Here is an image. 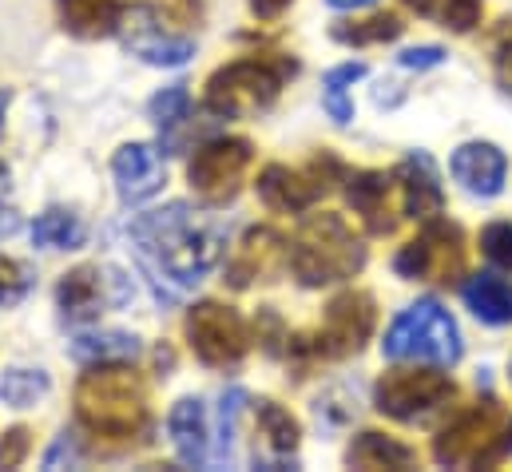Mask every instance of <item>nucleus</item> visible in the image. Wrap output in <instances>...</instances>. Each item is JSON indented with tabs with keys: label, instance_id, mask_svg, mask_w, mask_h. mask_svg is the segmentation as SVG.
Instances as JSON below:
<instances>
[{
	"label": "nucleus",
	"instance_id": "29",
	"mask_svg": "<svg viewBox=\"0 0 512 472\" xmlns=\"http://www.w3.org/2000/svg\"><path fill=\"white\" fill-rule=\"evenodd\" d=\"M366 76V64H342V68H330L326 80H322V108L326 116L334 119L338 127H346L354 119V100H350V84Z\"/></svg>",
	"mask_w": 512,
	"mask_h": 472
},
{
	"label": "nucleus",
	"instance_id": "13",
	"mask_svg": "<svg viewBox=\"0 0 512 472\" xmlns=\"http://www.w3.org/2000/svg\"><path fill=\"white\" fill-rule=\"evenodd\" d=\"M131 294V278L116 266H76L56 286V302L68 322H96L108 306H128Z\"/></svg>",
	"mask_w": 512,
	"mask_h": 472
},
{
	"label": "nucleus",
	"instance_id": "26",
	"mask_svg": "<svg viewBox=\"0 0 512 472\" xmlns=\"http://www.w3.org/2000/svg\"><path fill=\"white\" fill-rule=\"evenodd\" d=\"M84 238H88V227L80 223V215H72L64 207H48L32 223V242L40 250H76V246H84Z\"/></svg>",
	"mask_w": 512,
	"mask_h": 472
},
{
	"label": "nucleus",
	"instance_id": "42",
	"mask_svg": "<svg viewBox=\"0 0 512 472\" xmlns=\"http://www.w3.org/2000/svg\"><path fill=\"white\" fill-rule=\"evenodd\" d=\"M326 4H330V8H342V12H346V8H370L374 0H326Z\"/></svg>",
	"mask_w": 512,
	"mask_h": 472
},
{
	"label": "nucleus",
	"instance_id": "5",
	"mask_svg": "<svg viewBox=\"0 0 512 472\" xmlns=\"http://www.w3.org/2000/svg\"><path fill=\"white\" fill-rule=\"evenodd\" d=\"M512 453V417L493 397L477 401L433 437V461L445 469H489Z\"/></svg>",
	"mask_w": 512,
	"mask_h": 472
},
{
	"label": "nucleus",
	"instance_id": "3",
	"mask_svg": "<svg viewBox=\"0 0 512 472\" xmlns=\"http://www.w3.org/2000/svg\"><path fill=\"white\" fill-rule=\"evenodd\" d=\"M366 266V246L362 238L346 227L342 215L322 211L302 219V227L290 238V270L302 286L322 290L334 282L354 278Z\"/></svg>",
	"mask_w": 512,
	"mask_h": 472
},
{
	"label": "nucleus",
	"instance_id": "33",
	"mask_svg": "<svg viewBox=\"0 0 512 472\" xmlns=\"http://www.w3.org/2000/svg\"><path fill=\"white\" fill-rule=\"evenodd\" d=\"M481 250L493 266L501 270H512V223H489L481 231Z\"/></svg>",
	"mask_w": 512,
	"mask_h": 472
},
{
	"label": "nucleus",
	"instance_id": "9",
	"mask_svg": "<svg viewBox=\"0 0 512 472\" xmlns=\"http://www.w3.org/2000/svg\"><path fill=\"white\" fill-rule=\"evenodd\" d=\"M255 163V147L251 139L243 135H219V139H207L203 147H195L191 163H187V179H191V191L211 203V207H223L231 203L239 191H243V179Z\"/></svg>",
	"mask_w": 512,
	"mask_h": 472
},
{
	"label": "nucleus",
	"instance_id": "15",
	"mask_svg": "<svg viewBox=\"0 0 512 472\" xmlns=\"http://www.w3.org/2000/svg\"><path fill=\"white\" fill-rule=\"evenodd\" d=\"M282 266H290V242L270 231V227H251L239 238L235 254L227 258V286L247 290L255 282H274L282 274Z\"/></svg>",
	"mask_w": 512,
	"mask_h": 472
},
{
	"label": "nucleus",
	"instance_id": "4",
	"mask_svg": "<svg viewBox=\"0 0 512 472\" xmlns=\"http://www.w3.org/2000/svg\"><path fill=\"white\" fill-rule=\"evenodd\" d=\"M294 72H298L294 56H251V60L223 64L219 72H211L203 104L211 116L223 119L258 116V112L274 108V100L282 96V88Z\"/></svg>",
	"mask_w": 512,
	"mask_h": 472
},
{
	"label": "nucleus",
	"instance_id": "7",
	"mask_svg": "<svg viewBox=\"0 0 512 472\" xmlns=\"http://www.w3.org/2000/svg\"><path fill=\"white\" fill-rule=\"evenodd\" d=\"M374 326H378L374 298L366 290H346L326 306L322 326L314 334H298L290 342V354L302 361H342V357L362 354Z\"/></svg>",
	"mask_w": 512,
	"mask_h": 472
},
{
	"label": "nucleus",
	"instance_id": "35",
	"mask_svg": "<svg viewBox=\"0 0 512 472\" xmlns=\"http://www.w3.org/2000/svg\"><path fill=\"white\" fill-rule=\"evenodd\" d=\"M28 449H32V433L24 425L0 433V469H20L28 461Z\"/></svg>",
	"mask_w": 512,
	"mask_h": 472
},
{
	"label": "nucleus",
	"instance_id": "8",
	"mask_svg": "<svg viewBox=\"0 0 512 472\" xmlns=\"http://www.w3.org/2000/svg\"><path fill=\"white\" fill-rule=\"evenodd\" d=\"M453 397H457V385L437 369H389L374 385L378 413L405 425H421L437 417L441 409H449Z\"/></svg>",
	"mask_w": 512,
	"mask_h": 472
},
{
	"label": "nucleus",
	"instance_id": "39",
	"mask_svg": "<svg viewBox=\"0 0 512 472\" xmlns=\"http://www.w3.org/2000/svg\"><path fill=\"white\" fill-rule=\"evenodd\" d=\"M251 4V12H255L258 20H274V16H282L294 0H247Z\"/></svg>",
	"mask_w": 512,
	"mask_h": 472
},
{
	"label": "nucleus",
	"instance_id": "37",
	"mask_svg": "<svg viewBox=\"0 0 512 472\" xmlns=\"http://www.w3.org/2000/svg\"><path fill=\"white\" fill-rule=\"evenodd\" d=\"M60 461H76V441H72L68 433H60V441L44 453V469H56Z\"/></svg>",
	"mask_w": 512,
	"mask_h": 472
},
{
	"label": "nucleus",
	"instance_id": "28",
	"mask_svg": "<svg viewBox=\"0 0 512 472\" xmlns=\"http://www.w3.org/2000/svg\"><path fill=\"white\" fill-rule=\"evenodd\" d=\"M52 389L44 369H28V365H12L0 373V401L12 409H32L36 401H44Z\"/></svg>",
	"mask_w": 512,
	"mask_h": 472
},
{
	"label": "nucleus",
	"instance_id": "19",
	"mask_svg": "<svg viewBox=\"0 0 512 472\" xmlns=\"http://www.w3.org/2000/svg\"><path fill=\"white\" fill-rule=\"evenodd\" d=\"M393 179H397L401 211H405L409 219L429 223V219H437V215L445 211V191H441V179H437V167H433L429 155H421V151L409 155V159L393 171Z\"/></svg>",
	"mask_w": 512,
	"mask_h": 472
},
{
	"label": "nucleus",
	"instance_id": "14",
	"mask_svg": "<svg viewBox=\"0 0 512 472\" xmlns=\"http://www.w3.org/2000/svg\"><path fill=\"white\" fill-rule=\"evenodd\" d=\"M120 36H124V48H128L131 56H139L151 68H183L195 56V40L163 28L155 8H131V12H124Z\"/></svg>",
	"mask_w": 512,
	"mask_h": 472
},
{
	"label": "nucleus",
	"instance_id": "43",
	"mask_svg": "<svg viewBox=\"0 0 512 472\" xmlns=\"http://www.w3.org/2000/svg\"><path fill=\"white\" fill-rule=\"evenodd\" d=\"M8 104H12V92L0 88V131H4V116H8Z\"/></svg>",
	"mask_w": 512,
	"mask_h": 472
},
{
	"label": "nucleus",
	"instance_id": "12",
	"mask_svg": "<svg viewBox=\"0 0 512 472\" xmlns=\"http://www.w3.org/2000/svg\"><path fill=\"white\" fill-rule=\"evenodd\" d=\"M342 175V163L334 155H318L310 167H286V163H270L258 171V199L270 207V211H286V215H298V211H310L330 187L334 179Z\"/></svg>",
	"mask_w": 512,
	"mask_h": 472
},
{
	"label": "nucleus",
	"instance_id": "32",
	"mask_svg": "<svg viewBox=\"0 0 512 472\" xmlns=\"http://www.w3.org/2000/svg\"><path fill=\"white\" fill-rule=\"evenodd\" d=\"M187 108H191V92H187V84H171V88L155 92V96H151V104H147L151 119H155L163 131H167V127H175L179 119H187Z\"/></svg>",
	"mask_w": 512,
	"mask_h": 472
},
{
	"label": "nucleus",
	"instance_id": "6",
	"mask_svg": "<svg viewBox=\"0 0 512 472\" xmlns=\"http://www.w3.org/2000/svg\"><path fill=\"white\" fill-rule=\"evenodd\" d=\"M461 350H465L461 330L437 298H421L409 310H401L382 342V354L389 361H425V365H457Z\"/></svg>",
	"mask_w": 512,
	"mask_h": 472
},
{
	"label": "nucleus",
	"instance_id": "16",
	"mask_svg": "<svg viewBox=\"0 0 512 472\" xmlns=\"http://www.w3.org/2000/svg\"><path fill=\"white\" fill-rule=\"evenodd\" d=\"M258 437H255V465L262 469H294V453L302 441V425L290 409L262 397L255 405Z\"/></svg>",
	"mask_w": 512,
	"mask_h": 472
},
{
	"label": "nucleus",
	"instance_id": "44",
	"mask_svg": "<svg viewBox=\"0 0 512 472\" xmlns=\"http://www.w3.org/2000/svg\"><path fill=\"white\" fill-rule=\"evenodd\" d=\"M4 191H8V167L0 163V195H4Z\"/></svg>",
	"mask_w": 512,
	"mask_h": 472
},
{
	"label": "nucleus",
	"instance_id": "22",
	"mask_svg": "<svg viewBox=\"0 0 512 472\" xmlns=\"http://www.w3.org/2000/svg\"><path fill=\"white\" fill-rule=\"evenodd\" d=\"M56 16L64 32L80 40H104L116 36L124 24V4L120 0H56Z\"/></svg>",
	"mask_w": 512,
	"mask_h": 472
},
{
	"label": "nucleus",
	"instance_id": "40",
	"mask_svg": "<svg viewBox=\"0 0 512 472\" xmlns=\"http://www.w3.org/2000/svg\"><path fill=\"white\" fill-rule=\"evenodd\" d=\"M20 231V215L12 207H0V238H12Z\"/></svg>",
	"mask_w": 512,
	"mask_h": 472
},
{
	"label": "nucleus",
	"instance_id": "30",
	"mask_svg": "<svg viewBox=\"0 0 512 472\" xmlns=\"http://www.w3.org/2000/svg\"><path fill=\"white\" fill-rule=\"evenodd\" d=\"M243 405H247V393L243 389H231L219 401V437H215V461L219 465H231V457H235V429H239Z\"/></svg>",
	"mask_w": 512,
	"mask_h": 472
},
{
	"label": "nucleus",
	"instance_id": "25",
	"mask_svg": "<svg viewBox=\"0 0 512 472\" xmlns=\"http://www.w3.org/2000/svg\"><path fill=\"white\" fill-rule=\"evenodd\" d=\"M68 354L80 365H120L139 357V338L128 330H100V334H76L68 342Z\"/></svg>",
	"mask_w": 512,
	"mask_h": 472
},
{
	"label": "nucleus",
	"instance_id": "38",
	"mask_svg": "<svg viewBox=\"0 0 512 472\" xmlns=\"http://www.w3.org/2000/svg\"><path fill=\"white\" fill-rule=\"evenodd\" d=\"M493 68H497V84L505 88L512 96V40L497 52V60H493Z\"/></svg>",
	"mask_w": 512,
	"mask_h": 472
},
{
	"label": "nucleus",
	"instance_id": "21",
	"mask_svg": "<svg viewBox=\"0 0 512 472\" xmlns=\"http://www.w3.org/2000/svg\"><path fill=\"white\" fill-rule=\"evenodd\" d=\"M167 437L175 445V457L191 469L207 465L211 457V429H207V409L199 397H183L167 413Z\"/></svg>",
	"mask_w": 512,
	"mask_h": 472
},
{
	"label": "nucleus",
	"instance_id": "31",
	"mask_svg": "<svg viewBox=\"0 0 512 472\" xmlns=\"http://www.w3.org/2000/svg\"><path fill=\"white\" fill-rule=\"evenodd\" d=\"M32 286H36L32 266L0 254V310H8V306H16V302H24Z\"/></svg>",
	"mask_w": 512,
	"mask_h": 472
},
{
	"label": "nucleus",
	"instance_id": "1",
	"mask_svg": "<svg viewBox=\"0 0 512 472\" xmlns=\"http://www.w3.org/2000/svg\"><path fill=\"white\" fill-rule=\"evenodd\" d=\"M128 235L135 242V258L163 306L179 302L187 286L203 282L223 254V227L199 219L187 203H167L159 211L131 219Z\"/></svg>",
	"mask_w": 512,
	"mask_h": 472
},
{
	"label": "nucleus",
	"instance_id": "41",
	"mask_svg": "<svg viewBox=\"0 0 512 472\" xmlns=\"http://www.w3.org/2000/svg\"><path fill=\"white\" fill-rule=\"evenodd\" d=\"M409 12H417V16H433L437 12V0H401Z\"/></svg>",
	"mask_w": 512,
	"mask_h": 472
},
{
	"label": "nucleus",
	"instance_id": "24",
	"mask_svg": "<svg viewBox=\"0 0 512 472\" xmlns=\"http://www.w3.org/2000/svg\"><path fill=\"white\" fill-rule=\"evenodd\" d=\"M465 306L485 322V326H509L512 322V282L497 274H473L465 286Z\"/></svg>",
	"mask_w": 512,
	"mask_h": 472
},
{
	"label": "nucleus",
	"instance_id": "17",
	"mask_svg": "<svg viewBox=\"0 0 512 472\" xmlns=\"http://www.w3.org/2000/svg\"><path fill=\"white\" fill-rule=\"evenodd\" d=\"M112 175H116V195L124 203H147L151 195L163 191L167 183V167L159 147L151 143H124L112 155Z\"/></svg>",
	"mask_w": 512,
	"mask_h": 472
},
{
	"label": "nucleus",
	"instance_id": "23",
	"mask_svg": "<svg viewBox=\"0 0 512 472\" xmlns=\"http://www.w3.org/2000/svg\"><path fill=\"white\" fill-rule=\"evenodd\" d=\"M346 465H350V469H362V472H378V469L405 472L417 465V449H409V445L397 441V437H385V433L366 429V433H358V437L350 441V449H346Z\"/></svg>",
	"mask_w": 512,
	"mask_h": 472
},
{
	"label": "nucleus",
	"instance_id": "10",
	"mask_svg": "<svg viewBox=\"0 0 512 472\" xmlns=\"http://www.w3.org/2000/svg\"><path fill=\"white\" fill-rule=\"evenodd\" d=\"M183 334H187V346L191 354L199 357L203 365H215V369H227V365H239L243 357L251 354V330L243 322V314L227 302H195L187 310V322H183Z\"/></svg>",
	"mask_w": 512,
	"mask_h": 472
},
{
	"label": "nucleus",
	"instance_id": "27",
	"mask_svg": "<svg viewBox=\"0 0 512 472\" xmlns=\"http://www.w3.org/2000/svg\"><path fill=\"white\" fill-rule=\"evenodd\" d=\"M405 32L401 16L397 12H374L366 20H338L330 28V36L338 44H354V48H366V44H385V40H397Z\"/></svg>",
	"mask_w": 512,
	"mask_h": 472
},
{
	"label": "nucleus",
	"instance_id": "36",
	"mask_svg": "<svg viewBox=\"0 0 512 472\" xmlns=\"http://www.w3.org/2000/svg\"><path fill=\"white\" fill-rule=\"evenodd\" d=\"M397 64H401V68H413V72H425V68H437V64H445V48H437V44L405 48V52L397 56Z\"/></svg>",
	"mask_w": 512,
	"mask_h": 472
},
{
	"label": "nucleus",
	"instance_id": "11",
	"mask_svg": "<svg viewBox=\"0 0 512 472\" xmlns=\"http://www.w3.org/2000/svg\"><path fill=\"white\" fill-rule=\"evenodd\" d=\"M393 270L401 278H409V282L453 286L465 274V235H461V227L429 219V227L421 235L397 250Z\"/></svg>",
	"mask_w": 512,
	"mask_h": 472
},
{
	"label": "nucleus",
	"instance_id": "20",
	"mask_svg": "<svg viewBox=\"0 0 512 472\" xmlns=\"http://www.w3.org/2000/svg\"><path fill=\"white\" fill-rule=\"evenodd\" d=\"M393 191H397V179L385 175V171H354V175H346V199L362 215L370 235H393V227H397Z\"/></svg>",
	"mask_w": 512,
	"mask_h": 472
},
{
	"label": "nucleus",
	"instance_id": "18",
	"mask_svg": "<svg viewBox=\"0 0 512 472\" xmlns=\"http://www.w3.org/2000/svg\"><path fill=\"white\" fill-rule=\"evenodd\" d=\"M449 171L453 179L469 191V195H481V199H493L505 191V179H509V159L497 143H461L449 159Z\"/></svg>",
	"mask_w": 512,
	"mask_h": 472
},
{
	"label": "nucleus",
	"instance_id": "2",
	"mask_svg": "<svg viewBox=\"0 0 512 472\" xmlns=\"http://www.w3.org/2000/svg\"><path fill=\"white\" fill-rule=\"evenodd\" d=\"M72 401H76V421L96 441L135 445V441H143V433L151 425L147 385L135 369H128V361L88 365V373L76 381Z\"/></svg>",
	"mask_w": 512,
	"mask_h": 472
},
{
	"label": "nucleus",
	"instance_id": "34",
	"mask_svg": "<svg viewBox=\"0 0 512 472\" xmlns=\"http://www.w3.org/2000/svg\"><path fill=\"white\" fill-rule=\"evenodd\" d=\"M481 16H485L481 0H449V4L441 8L445 28H453V32H473V28L481 24Z\"/></svg>",
	"mask_w": 512,
	"mask_h": 472
}]
</instances>
